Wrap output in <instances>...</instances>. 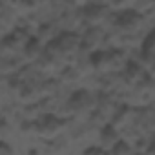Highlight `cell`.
Segmentation results:
<instances>
[{
  "mask_svg": "<svg viewBox=\"0 0 155 155\" xmlns=\"http://www.w3.org/2000/svg\"><path fill=\"white\" fill-rule=\"evenodd\" d=\"M62 126H64V122H62L57 115L46 113V115H42V117L35 122V131H37L40 137H44V139H51V137H55V135L62 130Z\"/></svg>",
  "mask_w": 155,
  "mask_h": 155,
  "instance_id": "obj_1",
  "label": "cell"
},
{
  "mask_svg": "<svg viewBox=\"0 0 155 155\" xmlns=\"http://www.w3.org/2000/svg\"><path fill=\"white\" fill-rule=\"evenodd\" d=\"M91 102H93V99H91L90 91H86V90H77V91L69 97L68 108H69L73 113H82V111H86V110L91 108Z\"/></svg>",
  "mask_w": 155,
  "mask_h": 155,
  "instance_id": "obj_2",
  "label": "cell"
},
{
  "mask_svg": "<svg viewBox=\"0 0 155 155\" xmlns=\"http://www.w3.org/2000/svg\"><path fill=\"white\" fill-rule=\"evenodd\" d=\"M90 64L95 71L101 73H108L113 68V55L108 51H95L90 55Z\"/></svg>",
  "mask_w": 155,
  "mask_h": 155,
  "instance_id": "obj_3",
  "label": "cell"
},
{
  "mask_svg": "<svg viewBox=\"0 0 155 155\" xmlns=\"http://www.w3.org/2000/svg\"><path fill=\"white\" fill-rule=\"evenodd\" d=\"M120 140V135H119V131H117V128L113 126V124H106L102 130H101V133H99V146L102 148V150H110L113 144H117Z\"/></svg>",
  "mask_w": 155,
  "mask_h": 155,
  "instance_id": "obj_4",
  "label": "cell"
},
{
  "mask_svg": "<svg viewBox=\"0 0 155 155\" xmlns=\"http://www.w3.org/2000/svg\"><path fill=\"white\" fill-rule=\"evenodd\" d=\"M140 26V15L137 11H124L117 18V28L122 31H135Z\"/></svg>",
  "mask_w": 155,
  "mask_h": 155,
  "instance_id": "obj_5",
  "label": "cell"
},
{
  "mask_svg": "<svg viewBox=\"0 0 155 155\" xmlns=\"http://www.w3.org/2000/svg\"><path fill=\"white\" fill-rule=\"evenodd\" d=\"M84 17H86V20H88L90 24H99V22H102L104 17H106V8L91 4V6H88V8L84 9Z\"/></svg>",
  "mask_w": 155,
  "mask_h": 155,
  "instance_id": "obj_6",
  "label": "cell"
},
{
  "mask_svg": "<svg viewBox=\"0 0 155 155\" xmlns=\"http://www.w3.org/2000/svg\"><path fill=\"white\" fill-rule=\"evenodd\" d=\"M142 58H144V62L148 64V66H151V62H153V33H150L146 38H144V42H142Z\"/></svg>",
  "mask_w": 155,
  "mask_h": 155,
  "instance_id": "obj_7",
  "label": "cell"
},
{
  "mask_svg": "<svg viewBox=\"0 0 155 155\" xmlns=\"http://www.w3.org/2000/svg\"><path fill=\"white\" fill-rule=\"evenodd\" d=\"M108 155H131V148L126 140H119L117 144H113L110 150H108Z\"/></svg>",
  "mask_w": 155,
  "mask_h": 155,
  "instance_id": "obj_8",
  "label": "cell"
},
{
  "mask_svg": "<svg viewBox=\"0 0 155 155\" xmlns=\"http://www.w3.org/2000/svg\"><path fill=\"white\" fill-rule=\"evenodd\" d=\"M124 73H128V79L131 82H135V81H139L140 77H142V68L131 62V64H128V68L124 69Z\"/></svg>",
  "mask_w": 155,
  "mask_h": 155,
  "instance_id": "obj_9",
  "label": "cell"
},
{
  "mask_svg": "<svg viewBox=\"0 0 155 155\" xmlns=\"http://www.w3.org/2000/svg\"><path fill=\"white\" fill-rule=\"evenodd\" d=\"M0 155H15V150H13L11 142L0 139Z\"/></svg>",
  "mask_w": 155,
  "mask_h": 155,
  "instance_id": "obj_10",
  "label": "cell"
},
{
  "mask_svg": "<svg viewBox=\"0 0 155 155\" xmlns=\"http://www.w3.org/2000/svg\"><path fill=\"white\" fill-rule=\"evenodd\" d=\"M82 155H108V151L102 150L101 146H88V148L82 151Z\"/></svg>",
  "mask_w": 155,
  "mask_h": 155,
  "instance_id": "obj_11",
  "label": "cell"
},
{
  "mask_svg": "<svg viewBox=\"0 0 155 155\" xmlns=\"http://www.w3.org/2000/svg\"><path fill=\"white\" fill-rule=\"evenodd\" d=\"M33 44H35V40H29V42L26 44V55H28L29 58L37 57V55H38V51H40V48H35Z\"/></svg>",
  "mask_w": 155,
  "mask_h": 155,
  "instance_id": "obj_12",
  "label": "cell"
},
{
  "mask_svg": "<svg viewBox=\"0 0 155 155\" xmlns=\"http://www.w3.org/2000/svg\"><path fill=\"white\" fill-rule=\"evenodd\" d=\"M8 130H9V124H8V120L0 115V135H4V133H8Z\"/></svg>",
  "mask_w": 155,
  "mask_h": 155,
  "instance_id": "obj_13",
  "label": "cell"
},
{
  "mask_svg": "<svg viewBox=\"0 0 155 155\" xmlns=\"http://www.w3.org/2000/svg\"><path fill=\"white\" fill-rule=\"evenodd\" d=\"M0 11H2V6H0Z\"/></svg>",
  "mask_w": 155,
  "mask_h": 155,
  "instance_id": "obj_14",
  "label": "cell"
},
{
  "mask_svg": "<svg viewBox=\"0 0 155 155\" xmlns=\"http://www.w3.org/2000/svg\"><path fill=\"white\" fill-rule=\"evenodd\" d=\"M139 155H144V153H139Z\"/></svg>",
  "mask_w": 155,
  "mask_h": 155,
  "instance_id": "obj_15",
  "label": "cell"
}]
</instances>
